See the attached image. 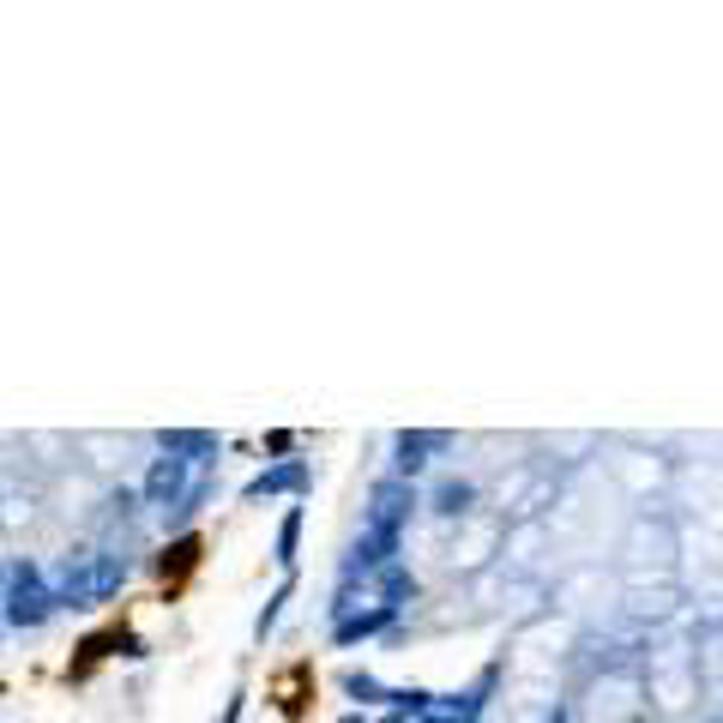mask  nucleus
<instances>
[{
	"mask_svg": "<svg viewBox=\"0 0 723 723\" xmlns=\"http://www.w3.org/2000/svg\"><path fill=\"white\" fill-rule=\"evenodd\" d=\"M410 506H416V501H410L404 482H380V489H374V506H368V537L374 542H392L398 537V518H404Z\"/></svg>",
	"mask_w": 723,
	"mask_h": 723,
	"instance_id": "obj_2",
	"label": "nucleus"
},
{
	"mask_svg": "<svg viewBox=\"0 0 723 723\" xmlns=\"http://www.w3.org/2000/svg\"><path fill=\"white\" fill-rule=\"evenodd\" d=\"M296 530H301V513L284 518V537H277V561H296Z\"/></svg>",
	"mask_w": 723,
	"mask_h": 723,
	"instance_id": "obj_4",
	"label": "nucleus"
},
{
	"mask_svg": "<svg viewBox=\"0 0 723 723\" xmlns=\"http://www.w3.org/2000/svg\"><path fill=\"white\" fill-rule=\"evenodd\" d=\"M301 482H308V470H301V464H277V470H265L248 494H277V489H301Z\"/></svg>",
	"mask_w": 723,
	"mask_h": 723,
	"instance_id": "obj_3",
	"label": "nucleus"
},
{
	"mask_svg": "<svg viewBox=\"0 0 723 723\" xmlns=\"http://www.w3.org/2000/svg\"><path fill=\"white\" fill-rule=\"evenodd\" d=\"M55 602H60V597L43 585V573H36V566L19 561V566L7 573V621H12V627H43Z\"/></svg>",
	"mask_w": 723,
	"mask_h": 723,
	"instance_id": "obj_1",
	"label": "nucleus"
},
{
	"mask_svg": "<svg viewBox=\"0 0 723 723\" xmlns=\"http://www.w3.org/2000/svg\"><path fill=\"white\" fill-rule=\"evenodd\" d=\"M7 573H12V566H0V615H7Z\"/></svg>",
	"mask_w": 723,
	"mask_h": 723,
	"instance_id": "obj_5",
	"label": "nucleus"
}]
</instances>
